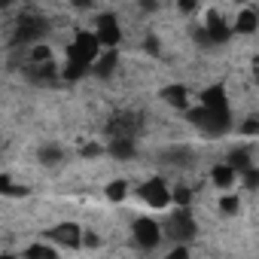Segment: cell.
<instances>
[{
  "label": "cell",
  "mask_w": 259,
  "mask_h": 259,
  "mask_svg": "<svg viewBox=\"0 0 259 259\" xmlns=\"http://www.w3.org/2000/svg\"><path fill=\"white\" fill-rule=\"evenodd\" d=\"M101 52H104V46L95 37V31H76L73 43L67 46L64 64H61V79L73 82V79H82L85 73H92V67H95Z\"/></svg>",
  "instance_id": "obj_1"
},
{
  "label": "cell",
  "mask_w": 259,
  "mask_h": 259,
  "mask_svg": "<svg viewBox=\"0 0 259 259\" xmlns=\"http://www.w3.org/2000/svg\"><path fill=\"white\" fill-rule=\"evenodd\" d=\"M186 119L198 128L201 135H207V138L226 135L229 128H232V110H210V107H204L201 101L186 110Z\"/></svg>",
  "instance_id": "obj_2"
},
{
  "label": "cell",
  "mask_w": 259,
  "mask_h": 259,
  "mask_svg": "<svg viewBox=\"0 0 259 259\" xmlns=\"http://www.w3.org/2000/svg\"><path fill=\"white\" fill-rule=\"evenodd\" d=\"M162 226H165V238H171L174 244H189L198 235L195 213L186 204H171V210H168V217H165Z\"/></svg>",
  "instance_id": "obj_3"
},
{
  "label": "cell",
  "mask_w": 259,
  "mask_h": 259,
  "mask_svg": "<svg viewBox=\"0 0 259 259\" xmlns=\"http://www.w3.org/2000/svg\"><path fill=\"white\" fill-rule=\"evenodd\" d=\"M138 198L153 210H168L174 204V186L165 177H147L138 186Z\"/></svg>",
  "instance_id": "obj_4"
},
{
  "label": "cell",
  "mask_w": 259,
  "mask_h": 259,
  "mask_svg": "<svg viewBox=\"0 0 259 259\" xmlns=\"http://www.w3.org/2000/svg\"><path fill=\"white\" fill-rule=\"evenodd\" d=\"M132 238H135V244L141 250H156L162 244V238H165V226L159 220H153V217H138L132 223Z\"/></svg>",
  "instance_id": "obj_5"
},
{
  "label": "cell",
  "mask_w": 259,
  "mask_h": 259,
  "mask_svg": "<svg viewBox=\"0 0 259 259\" xmlns=\"http://www.w3.org/2000/svg\"><path fill=\"white\" fill-rule=\"evenodd\" d=\"M92 31L101 40L104 49H119V43H122V25H119V19L113 13H98Z\"/></svg>",
  "instance_id": "obj_6"
},
{
  "label": "cell",
  "mask_w": 259,
  "mask_h": 259,
  "mask_svg": "<svg viewBox=\"0 0 259 259\" xmlns=\"http://www.w3.org/2000/svg\"><path fill=\"white\" fill-rule=\"evenodd\" d=\"M46 31H49V22H46L43 16L28 13V16H22V19H19V25H16V43L34 46V43L46 40Z\"/></svg>",
  "instance_id": "obj_7"
},
{
  "label": "cell",
  "mask_w": 259,
  "mask_h": 259,
  "mask_svg": "<svg viewBox=\"0 0 259 259\" xmlns=\"http://www.w3.org/2000/svg\"><path fill=\"white\" fill-rule=\"evenodd\" d=\"M204 34H207V40H210V46H220V43H229L232 37H235V28H232V22L226 19V16H220L217 10H210L207 16H204Z\"/></svg>",
  "instance_id": "obj_8"
},
{
  "label": "cell",
  "mask_w": 259,
  "mask_h": 259,
  "mask_svg": "<svg viewBox=\"0 0 259 259\" xmlns=\"http://www.w3.org/2000/svg\"><path fill=\"white\" fill-rule=\"evenodd\" d=\"M46 238H49V241H55V244H58V247H64V250H79V247L85 244V232H82L76 223H61V226L49 229V232H46Z\"/></svg>",
  "instance_id": "obj_9"
},
{
  "label": "cell",
  "mask_w": 259,
  "mask_h": 259,
  "mask_svg": "<svg viewBox=\"0 0 259 259\" xmlns=\"http://www.w3.org/2000/svg\"><path fill=\"white\" fill-rule=\"evenodd\" d=\"M162 101H165L168 107L180 110V113H186V110L192 107V95H189V89H186L183 82H171V85H165V89H162Z\"/></svg>",
  "instance_id": "obj_10"
},
{
  "label": "cell",
  "mask_w": 259,
  "mask_h": 259,
  "mask_svg": "<svg viewBox=\"0 0 259 259\" xmlns=\"http://www.w3.org/2000/svg\"><path fill=\"white\" fill-rule=\"evenodd\" d=\"M107 153H110L116 162H132V159L138 156V138H122V135H116V138H110Z\"/></svg>",
  "instance_id": "obj_11"
},
{
  "label": "cell",
  "mask_w": 259,
  "mask_h": 259,
  "mask_svg": "<svg viewBox=\"0 0 259 259\" xmlns=\"http://www.w3.org/2000/svg\"><path fill=\"white\" fill-rule=\"evenodd\" d=\"M232 28H235V34H241V37H250V34H256L259 31V13L253 10V7H241L238 13H235V19H232Z\"/></svg>",
  "instance_id": "obj_12"
},
{
  "label": "cell",
  "mask_w": 259,
  "mask_h": 259,
  "mask_svg": "<svg viewBox=\"0 0 259 259\" xmlns=\"http://www.w3.org/2000/svg\"><path fill=\"white\" fill-rule=\"evenodd\" d=\"M238 180H241V174H238L226 159H223V162H217V165L210 168V183H213L217 189H223V192H229Z\"/></svg>",
  "instance_id": "obj_13"
},
{
  "label": "cell",
  "mask_w": 259,
  "mask_h": 259,
  "mask_svg": "<svg viewBox=\"0 0 259 259\" xmlns=\"http://www.w3.org/2000/svg\"><path fill=\"white\" fill-rule=\"evenodd\" d=\"M116 67H119V49H104V52L98 55L92 73H95L98 79H110V76L116 73Z\"/></svg>",
  "instance_id": "obj_14"
},
{
  "label": "cell",
  "mask_w": 259,
  "mask_h": 259,
  "mask_svg": "<svg viewBox=\"0 0 259 259\" xmlns=\"http://www.w3.org/2000/svg\"><path fill=\"white\" fill-rule=\"evenodd\" d=\"M198 101H201L204 107H210V110H232V107H229V95H226L223 85H207Z\"/></svg>",
  "instance_id": "obj_15"
},
{
  "label": "cell",
  "mask_w": 259,
  "mask_h": 259,
  "mask_svg": "<svg viewBox=\"0 0 259 259\" xmlns=\"http://www.w3.org/2000/svg\"><path fill=\"white\" fill-rule=\"evenodd\" d=\"M128 192H132V189H128V180H110L107 183V189H104V195H107V201H113V204H122L125 198H128Z\"/></svg>",
  "instance_id": "obj_16"
},
{
  "label": "cell",
  "mask_w": 259,
  "mask_h": 259,
  "mask_svg": "<svg viewBox=\"0 0 259 259\" xmlns=\"http://www.w3.org/2000/svg\"><path fill=\"white\" fill-rule=\"evenodd\" d=\"M25 256H28V259H55V256H58V244H55V241L31 244V247H25Z\"/></svg>",
  "instance_id": "obj_17"
},
{
  "label": "cell",
  "mask_w": 259,
  "mask_h": 259,
  "mask_svg": "<svg viewBox=\"0 0 259 259\" xmlns=\"http://www.w3.org/2000/svg\"><path fill=\"white\" fill-rule=\"evenodd\" d=\"M226 162H229L238 174H244L247 168H253V162H250V150H241V147H238V150H232V153L226 156Z\"/></svg>",
  "instance_id": "obj_18"
},
{
  "label": "cell",
  "mask_w": 259,
  "mask_h": 259,
  "mask_svg": "<svg viewBox=\"0 0 259 259\" xmlns=\"http://www.w3.org/2000/svg\"><path fill=\"white\" fill-rule=\"evenodd\" d=\"M61 159H64V150L58 144H43L40 147V162L43 165H58Z\"/></svg>",
  "instance_id": "obj_19"
},
{
  "label": "cell",
  "mask_w": 259,
  "mask_h": 259,
  "mask_svg": "<svg viewBox=\"0 0 259 259\" xmlns=\"http://www.w3.org/2000/svg\"><path fill=\"white\" fill-rule=\"evenodd\" d=\"M217 207H220V213H226V217H235V213H238V207H241V198H238L235 192H223Z\"/></svg>",
  "instance_id": "obj_20"
},
{
  "label": "cell",
  "mask_w": 259,
  "mask_h": 259,
  "mask_svg": "<svg viewBox=\"0 0 259 259\" xmlns=\"http://www.w3.org/2000/svg\"><path fill=\"white\" fill-rule=\"evenodd\" d=\"M104 153H107V147H101L98 141H89V144L79 147V156H82V159H98V156H104Z\"/></svg>",
  "instance_id": "obj_21"
},
{
  "label": "cell",
  "mask_w": 259,
  "mask_h": 259,
  "mask_svg": "<svg viewBox=\"0 0 259 259\" xmlns=\"http://www.w3.org/2000/svg\"><path fill=\"white\" fill-rule=\"evenodd\" d=\"M192 198H195V192L189 189V186H174V204H192Z\"/></svg>",
  "instance_id": "obj_22"
},
{
  "label": "cell",
  "mask_w": 259,
  "mask_h": 259,
  "mask_svg": "<svg viewBox=\"0 0 259 259\" xmlns=\"http://www.w3.org/2000/svg\"><path fill=\"white\" fill-rule=\"evenodd\" d=\"M241 183H244L247 189H259V168H247V171L241 174Z\"/></svg>",
  "instance_id": "obj_23"
},
{
  "label": "cell",
  "mask_w": 259,
  "mask_h": 259,
  "mask_svg": "<svg viewBox=\"0 0 259 259\" xmlns=\"http://www.w3.org/2000/svg\"><path fill=\"white\" fill-rule=\"evenodd\" d=\"M198 7H201V0H177V10H180L183 16H195Z\"/></svg>",
  "instance_id": "obj_24"
},
{
  "label": "cell",
  "mask_w": 259,
  "mask_h": 259,
  "mask_svg": "<svg viewBox=\"0 0 259 259\" xmlns=\"http://www.w3.org/2000/svg\"><path fill=\"white\" fill-rule=\"evenodd\" d=\"M241 135H244V138H253V135H259V119H256V116L241 122Z\"/></svg>",
  "instance_id": "obj_25"
},
{
  "label": "cell",
  "mask_w": 259,
  "mask_h": 259,
  "mask_svg": "<svg viewBox=\"0 0 259 259\" xmlns=\"http://www.w3.org/2000/svg\"><path fill=\"white\" fill-rule=\"evenodd\" d=\"M168 256H171V259H177V256H189V244H177V247H171Z\"/></svg>",
  "instance_id": "obj_26"
},
{
  "label": "cell",
  "mask_w": 259,
  "mask_h": 259,
  "mask_svg": "<svg viewBox=\"0 0 259 259\" xmlns=\"http://www.w3.org/2000/svg\"><path fill=\"white\" fill-rule=\"evenodd\" d=\"M67 4H70L73 10H92V7H95V0H67Z\"/></svg>",
  "instance_id": "obj_27"
},
{
  "label": "cell",
  "mask_w": 259,
  "mask_h": 259,
  "mask_svg": "<svg viewBox=\"0 0 259 259\" xmlns=\"http://www.w3.org/2000/svg\"><path fill=\"white\" fill-rule=\"evenodd\" d=\"M144 52H153V55L159 52V43H156V37H147V40H144Z\"/></svg>",
  "instance_id": "obj_28"
},
{
  "label": "cell",
  "mask_w": 259,
  "mask_h": 259,
  "mask_svg": "<svg viewBox=\"0 0 259 259\" xmlns=\"http://www.w3.org/2000/svg\"><path fill=\"white\" fill-rule=\"evenodd\" d=\"M138 4H141V10H150V13H153V10L159 7V0H138Z\"/></svg>",
  "instance_id": "obj_29"
},
{
  "label": "cell",
  "mask_w": 259,
  "mask_h": 259,
  "mask_svg": "<svg viewBox=\"0 0 259 259\" xmlns=\"http://www.w3.org/2000/svg\"><path fill=\"white\" fill-rule=\"evenodd\" d=\"M235 4H241V7H244V4H247V0H235Z\"/></svg>",
  "instance_id": "obj_30"
}]
</instances>
